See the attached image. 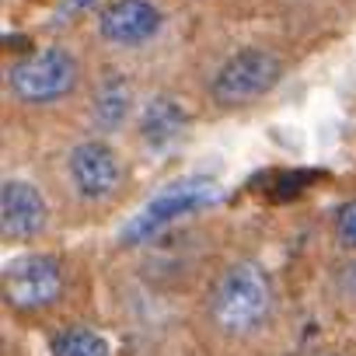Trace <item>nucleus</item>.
Listing matches in <instances>:
<instances>
[{"instance_id": "nucleus-1", "label": "nucleus", "mask_w": 356, "mask_h": 356, "mask_svg": "<svg viewBox=\"0 0 356 356\" xmlns=\"http://www.w3.org/2000/svg\"><path fill=\"white\" fill-rule=\"evenodd\" d=\"M276 318V286L262 262L234 259L227 262L203 297V321L217 342L245 346L269 332Z\"/></svg>"}, {"instance_id": "nucleus-2", "label": "nucleus", "mask_w": 356, "mask_h": 356, "mask_svg": "<svg viewBox=\"0 0 356 356\" xmlns=\"http://www.w3.org/2000/svg\"><path fill=\"white\" fill-rule=\"evenodd\" d=\"M286 74V60L269 46H241L217 63L210 74L207 95L217 108L238 112L262 102Z\"/></svg>"}, {"instance_id": "nucleus-3", "label": "nucleus", "mask_w": 356, "mask_h": 356, "mask_svg": "<svg viewBox=\"0 0 356 356\" xmlns=\"http://www.w3.org/2000/svg\"><path fill=\"white\" fill-rule=\"evenodd\" d=\"M81 84V60L67 46H39L8 67V95L29 108L67 102Z\"/></svg>"}, {"instance_id": "nucleus-4", "label": "nucleus", "mask_w": 356, "mask_h": 356, "mask_svg": "<svg viewBox=\"0 0 356 356\" xmlns=\"http://www.w3.org/2000/svg\"><path fill=\"white\" fill-rule=\"evenodd\" d=\"M220 200V189L213 178L207 175H189V178H178V182H171L168 189H161L157 196H150L140 213L122 227L119 234V245L133 248V245H147L150 238H157L164 227H171L175 220L182 217H193L200 210H207L210 203Z\"/></svg>"}, {"instance_id": "nucleus-5", "label": "nucleus", "mask_w": 356, "mask_h": 356, "mask_svg": "<svg viewBox=\"0 0 356 356\" xmlns=\"http://www.w3.org/2000/svg\"><path fill=\"white\" fill-rule=\"evenodd\" d=\"M67 182L81 203H112L126 186V164L105 136H84L67 150Z\"/></svg>"}, {"instance_id": "nucleus-6", "label": "nucleus", "mask_w": 356, "mask_h": 356, "mask_svg": "<svg viewBox=\"0 0 356 356\" xmlns=\"http://www.w3.org/2000/svg\"><path fill=\"white\" fill-rule=\"evenodd\" d=\"M67 276L56 255L29 252L8 262L4 269V304L15 314H42L60 304Z\"/></svg>"}, {"instance_id": "nucleus-7", "label": "nucleus", "mask_w": 356, "mask_h": 356, "mask_svg": "<svg viewBox=\"0 0 356 356\" xmlns=\"http://www.w3.org/2000/svg\"><path fill=\"white\" fill-rule=\"evenodd\" d=\"M164 29V11L154 0H108L98 8V35L115 49H140Z\"/></svg>"}, {"instance_id": "nucleus-8", "label": "nucleus", "mask_w": 356, "mask_h": 356, "mask_svg": "<svg viewBox=\"0 0 356 356\" xmlns=\"http://www.w3.org/2000/svg\"><path fill=\"white\" fill-rule=\"evenodd\" d=\"M49 224V203L46 196L25 182V178H4L0 186V231L8 245L35 241Z\"/></svg>"}, {"instance_id": "nucleus-9", "label": "nucleus", "mask_w": 356, "mask_h": 356, "mask_svg": "<svg viewBox=\"0 0 356 356\" xmlns=\"http://www.w3.org/2000/svg\"><path fill=\"white\" fill-rule=\"evenodd\" d=\"M189 129V112L175 95H154L136 112V136L147 150H168Z\"/></svg>"}, {"instance_id": "nucleus-10", "label": "nucleus", "mask_w": 356, "mask_h": 356, "mask_svg": "<svg viewBox=\"0 0 356 356\" xmlns=\"http://www.w3.org/2000/svg\"><path fill=\"white\" fill-rule=\"evenodd\" d=\"M133 105H136L133 84H129L122 74H105V77L91 88L88 119H91V126H95L98 136H108V133H119V129L133 119Z\"/></svg>"}, {"instance_id": "nucleus-11", "label": "nucleus", "mask_w": 356, "mask_h": 356, "mask_svg": "<svg viewBox=\"0 0 356 356\" xmlns=\"http://www.w3.org/2000/svg\"><path fill=\"white\" fill-rule=\"evenodd\" d=\"M49 356H112V346L102 332L70 325L49 339Z\"/></svg>"}, {"instance_id": "nucleus-12", "label": "nucleus", "mask_w": 356, "mask_h": 356, "mask_svg": "<svg viewBox=\"0 0 356 356\" xmlns=\"http://www.w3.org/2000/svg\"><path fill=\"white\" fill-rule=\"evenodd\" d=\"M332 234L339 241V248L353 252L356 255V200H346L335 207V217H332Z\"/></svg>"}, {"instance_id": "nucleus-13", "label": "nucleus", "mask_w": 356, "mask_h": 356, "mask_svg": "<svg viewBox=\"0 0 356 356\" xmlns=\"http://www.w3.org/2000/svg\"><path fill=\"white\" fill-rule=\"evenodd\" d=\"M332 290L342 304L356 307V255L342 259L335 269H332Z\"/></svg>"}, {"instance_id": "nucleus-14", "label": "nucleus", "mask_w": 356, "mask_h": 356, "mask_svg": "<svg viewBox=\"0 0 356 356\" xmlns=\"http://www.w3.org/2000/svg\"><path fill=\"white\" fill-rule=\"evenodd\" d=\"M91 4H98V0H63V8H60V18H70V15H77V11L91 8Z\"/></svg>"}, {"instance_id": "nucleus-15", "label": "nucleus", "mask_w": 356, "mask_h": 356, "mask_svg": "<svg viewBox=\"0 0 356 356\" xmlns=\"http://www.w3.org/2000/svg\"><path fill=\"white\" fill-rule=\"evenodd\" d=\"M328 356H342V353H328Z\"/></svg>"}]
</instances>
